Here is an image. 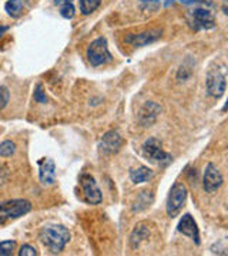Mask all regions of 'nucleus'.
<instances>
[{
	"mask_svg": "<svg viewBox=\"0 0 228 256\" xmlns=\"http://www.w3.org/2000/svg\"><path fill=\"white\" fill-rule=\"evenodd\" d=\"M40 242L53 254L62 252L70 240V232L63 225H49L40 230Z\"/></svg>",
	"mask_w": 228,
	"mask_h": 256,
	"instance_id": "f257e3e1",
	"label": "nucleus"
},
{
	"mask_svg": "<svg viewBox=\"0 0 228 256\" xmlns=\"http://www.w3.org/2000/svg\"><path fill=\"white\" fill-rule=\"evenodd\" d=\"M207 92L211 97L219 98L227 88V67L224 64L214 63L207 73Z\"/></svg>",
	"mask_w": 228,
	"mask_h": 256,
	"instance_id": "f03ea898",
	"label": "nucleus"
},
{
	"mask_svg": "<svg viewBox=\"0 0 228 256\" xmlns=\"http://www.w3.org/2000/svg\"><path fill=\"white\" fill-rule=\"evenodd\" d=\"M187 188L185 185L181 182H175L170 190L168 194V198H167V205H165V210H167V215L170 218H175L180 215V212L185 205L187 201Z\"/></svg>",
	"mask_w": 228,
	"mask_h": 256,
	"instance_id": "7ed1b4c3",
	"label": "nucleus"
},
{
	"mask_svg": "<svg viewBox=\"0 0 228 256\" xmlns=\"http://www.w3.org/2000/svg\"><path fill=\"white\" fill-rule=\"evenodd\" d=\"M32 210V204L26 200H12L0 204V225L10 220H18Z\"/></svg>",
	"mask_w": 228,
	"mask_h": 256,
	"instance_id": "20e7f679",
	"label": "nucleus"
},
{
	"mask_svg": "<svg viewBox=\"0 0 228 256\" xmlns=\"http://www.w3.org/2000/svg\"><path fill=\"white\" fill-rule=\"evenodd\" d=\"M87 60L93 67H99L103 64L109 63L113 60L111 53L109 52V46H107V40L104 37H99L96 40H93L90 46L87 47Z\"/></svg>",
	"mask_w": 228,
	"mask_h": 256,
	"instance_id": "39448f33",
	"label": "nucleus"
},
{
	"mask_svg": "<svg viewBox=\"0 0 228 256\" xmlns=\"http://www.w3.org/2000/svg\"><path fill=\"white\" fill-rule=\"evenodd\" d=\"M143 156L153 164L167 165L171 162V156L161 148V142L157 138H148L143 144Z\"/></svg>",
	"mask_w": 228,
	"mask_h": 256,
	"instance_id": "423d86ee",
	"label": "nucleus"
},
{
	"mask_svg": "<svg viewBox=\"0 0 228 256\" xmlns=\"http://www.w3.org/2000/svg\"><path fill=\"white\" fill-rule=\"evenodd\" d=\"M188 24L192 30H211L215 28V18L214 13L204 8H195L188 13Z\"/></svg>",
	"mask_w": 228,
	"mask_h": 256,
	"instance_id": "0eeeda50",
	"label": "nucleus"
},
{
	"mask_svg": "<svg viewBox=\"0 0 228 256\" xmlns=\"http://www.w3.org/2000/svg\"><path fill=\"white\" fill-rule=\"evenodd\" d=\"M80 186H82V194L84 202L90 205H97L103 201L100 188L97 186L96 180L89 174H83L80 176Z\"/></svg>",
	"mask_w": 228,
	"mask_h": 256,
	"instance_id": "6e6552de",
	"label": "nucleus"
},
{
	"mask_svg": "<svg viewBox=\"0 0 228 256\" xmlns=\"http://www.w3.org/2000/svg\"><path fill=\"white\" fill-rule=\"evenodd\" d=\"M224 180H222V175L217 170V166L214 164H208L205 166V171H204V180H202V186L205 192L208 194H214V192L219 190V186L222 185Z\"/></svg>",
	"mask_w": 228,
	"mask_h": 256,
	"instance_id": "1a4fd4ad",
	"label": "nucleus"
},
{
	"mask_svg": "<svg viewBox=\"0 0 228 256\" xmlns=\"http://www.w3.org/2000/svg\"><path fill=\"white\" fill-rule=\"evenodd\" d=\"M177 228H178V232H181L182 235L191 238L195 242V245H200V230H198V226H197V222L194 220V218L190 214L182 215Z\"/></svg>",
	"mask_w": 228,
	"mask_h": 256,
	"instance_id": "9d476101",
	"label": "nucleus"
},
{
	"mask_svg": "<svg viewBox=\"0 0 228 256\" xmlns=\"http://www.w3.org/2000/svg\"><path fill=\"white\" fill-rule=\"evenodd\" d=\"M160 37H161V30L154 28V30L143 32V33H138V34H130L126 38V42L134 47H143L150 44V43H154Z\"/></svg>",
	"mask_w": 228,
	"mask_h": 256,
	"instance_id": "9b49d317",
	"label": "nucleus"
},
{
	"mask_svg": "<svg viewBox=\"0 0 228 256\" xmlns=\"http://www.w3.org/2000/svg\"><path fill=\"white\" fill-rule=\"evenodd\" d=\"M123 146V138L120 137L117 131H109L106 132L100 141V150L106 154H114L117 152Z\"/></svg>",
	"mask_w": 228,
	"mask_h": 256,
	"instance_id": "f8f14e48",
	"label": "nucleus"
},
{
	"mask_svg": "<svg viewBox=\"0 0 228 256\" xmlns=\"http://www.w3.org/2000/svg\"><path fill=\"white\" fill-rule=\"evenodd\" d=\"M39 178L43 185H52L56 182V165L53 160L43 158L39 161Z\"/></svg>",
	"mask_w": 228,
	"mask_h": 256,
	"instance_id": "ddd939ff",
	"label": "nucleus"
},
{
	"mask_svg": "<svg viewBox=\"0 0 228 256\" xmlns=\"http://www.w3.org/2000/svg\"><path fill=\"white\" fill-rule=\"evenodd\" d=\"M148 235H150V230L147 228V224L146 222H141V224H138L136 226V229L133 230V234H131V238H130V244H131V246L137 248L141 242H144L147 238H148Z\"/></svg>",
	"mask_w": 228,
	"mask_h": 256,
	"instance_id": "4468645a",
	"label": "nucleus"
},
{
	"mask_svg": "<svg viewBox=\"0 0 228 256\" xmlns=\"http://www.w3.org/2000/svg\"><path fill=\"white\" fill-rule=\"evenodd\" d=\"M151 176H153V171L147 166H138L130 171V178L134 184L147 182Z\"/></svg>",
	"mask_w": 228,
	"mask_h": 256,
	"instance_id": "2eb2a0df",
	"label": "nucleus"
},
{
	"mask_svg": "<svg viewBox=\"0 0 228 256\" xmlns=\"http://www.w3.org/2000/svg\"><path fill=\"white\" fill-rule=\"evenodd\" d=\"M5 10L12 18H19L23 13V3L22 0H8L5 4Z\"/></svg>",
	"mask_w": 228,
	"mask_h": 256,
	"instance_id": "dca6fc26",
	"label": "nucleus"
},
{
	"mask_svg": "<svg viewBox=\"0 0 228 256\" xmlns=\"http://www.w3.org/2000/svg\"><path fill=\"white\" fill-rule=\"evenodd\" d=\"M101 0H79V6H80V12L84 16L91 14L94 10L100 6Z\"/></svg>",
	"mask_w": 228,
	"mask_h": 256,
	"instance_id": "f3484780",
	"label": "nucleus"
},
{
	"mask_svg": "<svg viewBox=\"0 0 228 256\" xmlns=\"http://www.w3.org/2000/svg\"><path fill=\"white\" fill-rule=\"evenodd\" d=\"M15 152H16V144L15 142H12V141H3L0 144V156L8 158V156H13Z\"/></svg>",
	"mask_w": 228,
	"mask_h": 256,
	"instance_id": "a211bd4d",
	"label": "nucleus"
},
{
	"mask_svg": "<svg viewBox=\"0 0 228 256\" xmlns=\"http://www.w3.org/2000/svg\"><path fill=\"white\" fill-rule=\"evenodd\" d=\"M15 248H16V242L15 240H3V242H0V256L13 255Z\"/></svg>",
	"mask_w": 228,
	"mask_h": 256,
	"instance_id": "6ab92c4d",
	"label": "nucleus"
},
{
	"mask_svg": "<svg viewBox=\"0 0 228 256\" xmlns=\"http://www.w3.org/2000/svg\"><path fill=\"white\" fill-rule=\"evenodd\" d=\"M74 13H76V9L73 6V2L72 3H64L60 6V14L62 18H73Z\"/></svg>",
	"mask_w": 228,
	"mask_h": 256,
	"instance_id": "aec40b11",
	"label": "nucleus"
},
{
	"mask_svg": "<svg viewBox=\"0 0 228 256\" xmlns=\"http://www.w3.org/2000/svg\"><path fill=\"white\" fill-rule=\"evenodd\" d=\"M10 100V92L6 87H0V111L3 110Z\"/></svg>",
	"mask_w": 228,
	"mask_h": 256,
	"instance_id": "412c9836",
	"label": "nucleus"
},
{
	"mask_svg": "<svg viewBox=\"0 0 228 256\" xmlns=\"http://www.w3.org/2000/svg\"><path fill=\"white\" fill-rule=\"evenodd\" d=\"M35 100H36L37 102H42V104L47 102V97H46L45 92H43L42 84H37L36 88H35Z\"/></svg>",
	"mask_w": 228,
	"mask_h": 256,
	"instance_id": "4be33fe9",
	"label": "nucleus"
},
{
	"mask_svg": "<svg viewBox=\"0 0 228 256\" xmlns=\"http://www.w3.org/2000/svg\"><path fill=\"white\" fill-rule=\"evenodd\" d=\"M36 248H33L32 245H23V246L20 248V250H19V256H37Z\"/></svg>",
	"mask_w": 228,
	"mask_h": 256,
	"instance_id": "5701e85b",
	"label": "nucleus"
},
{
	"mask_svg": "<svg viewBox=\"0 0 228 256\" xmlns=\"http://www.w3.org/2000/svg\"><path fill=\"white\" fill-rule=\"evenodd\" d=\"M221 9H222V12H224V14H227L228 16V0H222Z\"/></svg>",
	"mask_w": 228,
	"mask_h": 256,
	"instance_id": "b1692460",
	"label": "nucleus"
},
{
	"mask_svg": "<svg viewBox=\"0 0 228 256\" xmlns=\"http://www.w3.org/2000/svg\"><path fill=\"white\" fill-rule=\"evenodd\" d=\"M73 0H53V3H55L56 6H62L64 3H72Z\"/></svg>",
	"mask_w": 228,
	"mask_h": 256,
	"instance_id": "393cba45",
	"label": "nucleus"
},
{
	"mask_svg": "<svg viewBox=\"0 0 228 256\" xmlns=\"http://www.w3.org/2000/svg\"><path fill=\"white\" fill-rule=\"evenodd\" d=\"M140 2H143V3H153V4H157L158 3V0H140Z\"/></svg>",
	"mask_w": 228,
	"mask_h": 256,
	"instance_id": "a878e982",
	"label": "nucleus"
},
{
	"mask_svg": "<svg viewBox=\"0 0 228 256\" xmlns=\"http://www.w3.org/2000/svg\"><path fill=\"white\" fill-rule=\"evenodd\" d=\"M182 4H191V3H194L195 0H180Z\"/></svg>",
	"mask_w": 228,
	"mask_h": 256,
	"instance_id": "bb28decb",
	"label": "nucleus"
},
{
	"mask_svg": "<svg viewBox=\"0 0 228 256\" xmlns=\"http://www.w3.org/2000/svg\"><path fill=\"white\" fill-rule=\"evenodd\" d=\"M227 110H228V100H227V102H225V106L222 107V111H227Z\"/></svg>",
	"mask_w": 228,
	"mask_h": 256,
	"instance_id": "cd10ccee",
	"label": "nucleus"
},
{
	"mask_svg": "<svg viewBox=\"0 0 228 256\" xmlns=\"http://www.w3.org/2000/svg\"><path fill=\"white\" fill-rule=\"evenodd\" d=\"M6 30H8V28H0V36H2V33L6 32Z\"/></svg>",
	"mask_w": 228,
	"mask_h": 256,
	"instance_id": "c85d7f7f",
	"label": "nucleus"
}]
</instances>
